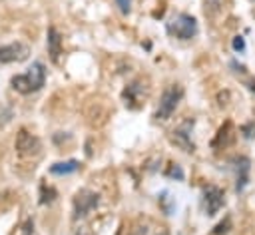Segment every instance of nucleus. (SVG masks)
Returning <instances> with one entry per match:
<instances>
[{
	"instance_id": "nucleus-6",
	"label": "nucleus",
	"mask_w": 255,
	"mask_h": 235,
	"mask_svg": "<svg viewBox=\"0 0 255 235\" xmlns=\"http://www.w3.org/2000/svg\"><path fill=\"white\" fill-rule=\"evenodd\" d=\"M30 56V46L16 40L10 44L0 46V64H14V62H24Z\"/></svg>"
},
{
	"instance_id": "nucleus-23",
	"label": "nucleus",
	"mask_w": 255,
	"mask_h": 235,
	"mask_svg": "<svg viewBox=\"0 0 255 235\" xmlns=\"http://www.w3.org/2000/svg\"><path fill=\"white\" fill-rule=\"evenodd\" d=\"M249 88H251V90L255 92V82H251V86H249Z\"/></svg>"
},
{
	"instance_id": "nucleus-10",
	"label": "nucleus",
	"mask_w": 255,
	"mask_h": 235,
	"mask_svg": "<svg viewBox=\"0 0 255 235\" xmlns=\"http://www.w3.org/2000/svg\"><path fill=\"white\" fill-rule=\"evenodd\" d=\"M46 46H48V54H50L52 62H58L60 54H62V36L54 26H50L46 32Z\"/></svg>"
},
{
	"instance_id": "nucleus-9",
	"label": "nucleus",
	"mask_w": 255,
	"mask_h": 235,
	"mask_svg": "<svg viewBox=\"0 0 255 235\" xmlns=\"http://www.w3.org/2000/svg\"><path fill=\"white\" fill-rule=\"evenodd\" d=\"M231 167L235 171V189L243 191L245 185L249 183V169H251V161L247 155H235L231 159Z\"/></svg>"
},
{
	"instance_id": "nucleus-2",
	"label": "nucleus",
	"mask_w": 255,
	"mask_h": 235,
	"mask_svg": "<svg viewBox=\"0 0 255 235\" xmlns=\"http://www.w3.org/2000/svg\"><path fill=\"white\" fill-rule=\"evenodd\" d=\"M183 100V88L179 84H169L163 88L161 96H159V102H157V108H155V114L153 118L157 121H165L173 116V112L177 110L179 102Z\"/></svg>"
},
{
	"instance_id": "nucleus-18",
	"label": "nucleus",
	"mask_w": 255,
	"mask_h": 235,
	"mask_svg": "<svg viewBox=\"0 0 255 235\" xmlns=\"http://www.w3.org/2000/svg\"><path fill=\"white\" fill-rule=\"evenodd\" d=\"M169 177H175V179H183V169L177 165V163H171V167L165 171Z\"/></svg>"
},
{
	"instance_id": "nucleus-16",
	"label": "nucleus",
	"mask_w": 255,
	"mask_h": 235,
	"mask_svg": "<svg viewBox=\"0 0 255 235\" xmlns=\"http://www.w3.org/2000/svg\"><path fill=\"white\" fill-rule=\"evenodd\" d=\"M239 131H241L243 137H247V139H255V121H247V123H243Z\"/></svg>"
},
{
	"instance_id": "nucleus-8",
	"label": "nucleus",
	"mask_w": 255,
	"mask_h": 235,
	"mask_svg": "<svg viewBox=\"0 0 255 235\" xmlns=\"http://www.w3.org/2000/svg\"><path fill=\"white\" fill-rule=\"evenodd\" d=\"M191 129H193V119L181 121V123L171 131V143H175V145L181 147L183 151L191 153V151L195 149V143L191 141Z\"/></svg>"
},
{
	"instance_id": "nucleus-7",
	"label": "nucleus",
	"mask_w": 255,
	"mask_h": 235,
	"mask_svg": "<svg viewBox=\"0 0 255 235\" xmlns=\"http://www.w3.org/2000/svg\"><path fill=\"white\" fill-rule=\"evenodd\" d=\"M225 205V191L217 185L203 187V209L209 217H213L221 207Z\"/></svg>"
},
{
	"instance_id": "nucleus-17",
	"label": "nucleus",
	"mask_w": 255,
	"mask_h": 235,
	"mask_svg": "<svg viewBox=\"0 0 255 235\" xmlns=\"http://www.w3.org/2000/svg\"><path fill=\"white\" fill-rule=\"evenodd\" d=\"M20 235H36L34 219H32V217H28V219L22 223V227H20Z\"/></svg>"
},
{
	"instance_id": "nucleus-11",
	"label": "nucleus",
	"mask_w": 255,
	"mask_h": 235,
	"mask_svg": "<svg viewBox=\"0 0 255 235\" xmlns=\"http://www.w3.org/2000/svg\"><path fill=\"white\" fill-rule=\"evenodd\" d=\"M141 96H143V86H141V80L131 82V84H129V86L124 90V94H122V98H124L126 106H129V108H133V110L139 106Z\"/></svg>"
},
{
	"instance_id": "nucleus-14",
	"label": "nucleus",
	"mask_w": 255,
	"mask_h": 235,
	"mask_svg": "<svg viewBox=\"0 0 255 235\" xmlns=\"http://www.w3.org/2000/svg\"><path fill=\"white\" fill-rule=\"evenodd\" d=\"M56 189L54 187H50V185H46V183H42L40 185V205H46V203H52L54 199H56Z\"/></svg>"
},
{
	"instance_id": "nucleus-24",
	"label": "nucleus",
	"mask_w": 255,
	"mask_h": 235,
	"mask_svg": "<svg viewBox=\"0 0 255 235\" xmlns=\"http://www.w3.org/2000/svg\"><path fill=\"white\" fill-rule=\"evenodd\" d=\"M76 235H88V233H84V231H78V233H76Z\"/></svg>"
},
{
	"instance_id": "nucleus-5",
	"label": "nucleus",
	"mask_w": 255,
	"mask_h": 235,
	"mask_svg": "<svg viewBox=\"0 0 255 235\" xmlns=\"http://www.w3.org/2000/svg\"><path fill=\"white\" fill-rule=\"evenodd\" d=\"M14 149L20 157H34L40 153L42 149V141L38 139V135L30 133L26 127H20L18 133H16V139H14Z\"/></svg>"
},
{
	"instance_id": "nucleus-12",
	"label": "nucleus",
	"mask_w": 255,
	"mask_h": 235,
	"mask_svg": "<svg viewBox=\"0 0 255 235\" xmlns=\"http://www.w3.org/2000/svg\"><path fill=\"white\" fill-rule=\"evenodd\" d=\"M233 139H235V127H233V123L227 119V121L217 129V135H215V139L211 141V145H213V147H227V145L233 143Z\"/></svg>"
},
{
	"instance_id": "nucleus-22",
	"label": "nucleus",
	"mask_w": 255,
	"mask_h": 235,
	"mask_svg": "<svg viewBox=\"0 0 255 235\" xmlns=\"http://www.w3.org/2000/svg\"><path fill=\"white\" fill-rule=\"evenodd\" d=\"M221 0H205V12L211 10V8H219Z\"/></svg>"
},
{
	"instance_id": "nucleus-15",
	"label": "nucleus",
	"mask_w": 255,
	"mask_h": 235,
	"mask_svg": "<svg viewBox=\"0 0 255 235\" xmlns=\"http://www.w3.org/2000/svg\"><path fill=\"white\" fill-rule=\"evenodd\" d=\"M229 229H231V217L227 215V217H225V221L217 223V225H215V229H213L211 233H213V235H223V233H227Z\"/></svg>"
},
{
	"instance_id": "nucleus-1",
	"label": "nucleus",
	"mask_w": 255,
	"mask_h": 235,
	"mask_svg": "<svg viewBox=\"0 0 255 235\" xmlns=\"http://www.w3.org/2000/svg\"><path fill=\"white\" fill-rule=\"evenodd\" d=\"M46 76H48L46 66H44L42 62H32V66H30L26 72L16 74V76L10 78V86H12L18 94L30 96V94H36V92H40V90L44 88Z\"/></svg>"
},
{
	"instance_id": "nucleus-20",
	"label": "nucleus",
	"mask_w": 255,
	"mask_h": 235,
	"mask_svg": "<svg viewBox=\"0 0 255 235\" xmlns=\"http://www.w3.org/2000/svg\"><path fill=\"white\" fill-rule=\"evenodd\" d=\"M126 235H147V227L145 225H135V227L128 229Z\"/></svg>"
},
{
	"instance_id": "nucleus-13",
	"label": "nucleus",
	"mask_w": 255,
	"mask_h": 235,
	"mask_svg": "<svg viewBox=\"0 0 255 235\" xmlns=\"http://www.w3.org/2000/svg\"><path fill=\"white\" fill-rule=\"evenodd\" d=\"M80 169V161L78 159H68V161H56L50 165V173L52 175H70L76 173Z\"/></svg>"
},
{
	"instance_id": "nucleus-19",
	"label": "nucleus",
	"mask_w": 255,
	"mask_h": 235,
	"mask_svg": "<svg viewBox=\"0 0 255 235\" xmlns=\"http://www.w3.org/2000/svg\"><path fill=\"white\" fill-rule=\"evenodd\" d=\"M116 4H118V8H120L122 14H129V10H131V0H116Z\"/></svg>"
},
{
	"instance_id": "nucleus-3",
	"label": "nucleus",
	"mask_w": 255,
	"mask_h": 235,
	"mask_svg": "<svg viewBox=\"0 0 255 235\" xmlns=\"http://www.w3.org/2000/svg\"><path fill=\"white\" fill-rule=\"evenodd\" d=\"M167 34L177 38V40H191L197 34V20L191 14H175L169 22H167Z\"/></svg>"
},
{
	"instance_id": "nucleus-25",
	"label": "nucleus",
	"mask_w": 255,
	"mask_h": 235,
	"mask_svg": "<svg viewBox=\"0 0 255 235\" xmlns=\"http://www.w3.org/2000/svg\"><path fill=\"white\" fill-rule=\"evenodd\" d=\"M155 235H167V233H165V231H161V233H155Z\"/></svg>"
},
{
	"instance_id": "nucleus-4",
	"label": "nucleus",
	"mask_w": 255,
	"mask_h": 235,
	"mask_svg": "<svg viewBox=\"0 0 255 235\" xmlns=\"http://www.w3.org/2000/svg\"><path fill=\"white\" fill-rule=\"evenodd\" d=\"M100 203V193H96L94 189L82 187L76 191L74 199H72V209H74V219H82L86 217L90 211H94Z\"/></svg>"
},
{
	"instance_id": "nucleus-21",
	"label": "nucleus",
	"mask_w": 255,
	"mask_h": 235,
	"mask_svg": "<svg viewBox=\"0 0 255 235\" xmlns=\"http://www.w3.org/2000/svg\"><path fill=\"white\" fill-rule=\"evenodd\" d=\"M233 50H235V52H243V50H245V40H243V36H235V38H233Z\"/></svg>"
}]
</instances>
